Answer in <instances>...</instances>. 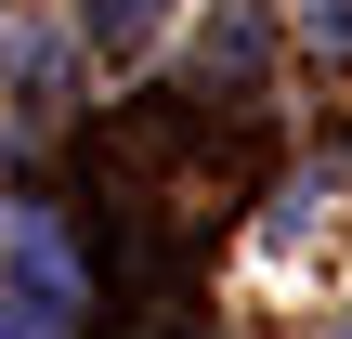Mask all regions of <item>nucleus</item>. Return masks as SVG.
<instances>
[{
    "mask_svg": "<svg viewBox=\"0 0 352 339\" xmlns=\"http://www.w3.org/2000/svg\"><path fill=\"white\" fill-rule=\"evenodd\" d=\"M13 274H26V300H39V314H65V300H78V261H65V235H52L39 209H13Z\"/></svg>",
    "mask_w": 352,
    "mask_h": 339,
    "instance_id": "1",
    "label": "nucleus"
},
{
    "mask_svg": "<svg viewBox=\"0 0 352 339\" xmlns=\"http://www.w3.org/2000/svg\"><path fill=\"white\" fill-rule=\"evenodd\" d=\"M157 39V0H91V52H144Z\"/></svg>",
    "mask_w": 352,
    "mask_h": 339,
    "instance_id": "2",
    "label": "nucleus"
},
{
    "mask_svg": "<svg viewBox=\"0 0 352 339\" xmlns=\"http://www.w3.org/2000/svg\"><path fill=\"white\" fill-rule=\"evenodd\" d=\"M0 339H26V327H13V314H0Z\"/></svg>",
    "mask_w": 352,
    "mask_h": 339,
    "instance_id": "3",
    "label": "nucleus"
},
{
    "mask_svg": "<svg viewBox=\"0 0 352 339\" xmlns=\"http://www.w3.org/2000/svg\"><path fill=\"white\" fill-rule=\"evenodd\" d=\"M327 339H352V314H340V327H327Z\"/></svg>",
    "mask_w": 352,
    "mask_h": 339,
    "instance_id": "4",
    "label": "nucleus"
}]
</instances>
